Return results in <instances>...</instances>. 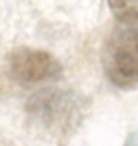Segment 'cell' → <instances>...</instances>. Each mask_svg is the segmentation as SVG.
<instances>
[{
	"instance_id": "cell-1",
	"label": "cell",
	"mask_w": 138,
	"mask_h": 146,
	"mask_svg": "<svg viewBox=\"0 0 138 146\" xmlns=\"http://www.w3.org/2000/svg\"><path fill=\"white\" fill-rule=\"evenodd\" d=\"M104 73L114 85L131 88L138 84V10L115 15L114 26L102 49Z\"/></svg>"
},
{
	"instance_id": "cell-2",
	"label": "cell",
	"mask_w": 138,
	"mask_h": 146,
	"mask_svg": "<svg viewBox=\"0 0 138 146\" xmlns=\"http://www.w3.org/2000/svg\"><path fill=\"white\" fill-rule=\"evenodd\" d=\"M8 72L15 81L30 85L58 80L62 76V66L45 50L19 47L8 56Z\"/></svg>"
},
{
	"instance_id": "cell-3",
	"label": "cell",
	"mask_w": 138,
	"mask_h": 146,
	"mask_svg": "<svg viewBox=\"0 0 138 146\" xmlns=\"http://www.w3.org/2000/svg\"><path fill=\"white\" fill-rule=\"evenodd\" d=\"M29 116L43 127L61 129L72 120L76 104L73 94L58 88H45L33 95L26 104Z\"/></svg>"
},
{
	"instance_id": "cell-4",
	"label": "cell",
	"mask_w": 138,
	"mask_h": 146,
	"mask_svg": "<svg viewBox=\"0 0 138 146\" xmlns=\"http://www.w3.org/2000/svg\"><path fill=\"white\" fill-rule=\"evenodd\" d=\"M134 1L135 0H108V5L114 12V15H118L129 8H133Z\"/></svg>"
}]
</instances>
